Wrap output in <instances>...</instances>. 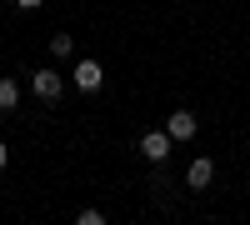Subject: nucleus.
<instances>
[{
	"instance_id": "3",
	"label": "nucleus",
	"mask_w": 250,
	"mask_h": 225,
	"mask_svg": "<svg viewBox=\"0 0 250 225\" xmlns=\"http://www.w3.org/2000/svg\"><path fill=\"white\" fill-rule=\"evenodd\" d=\"M210 180H215V165H210V155L190 160V170H185V185H190V190H205Z\"/></svg>"
},
{
	"instance_id": "5",
	"label": "nucleus",
	"mask_w": 250,
	"mask_h": 225,
	"mask_svg": "<svg viewBox=\"0 0 250 225\" xmlns=\"http://www.w3.org/2000/svg\"><path fill=\"white\" fill-rule=\"evenodd\" d=\"M30 90H35L40 100H50V105H55V100H60V75H55V70H35Z\"/></svg>"
},
{
	"instance_id": "8",
	"label": "nucleus",
	"mask_w": 250,
	"mask_h": 225,
	"mask_svg": "<svg viewBox=\"0 0 250 225\" xmlns=\"http://www.w3.org/2000/svg\"><path fill=\"white\" fill-rule=\"evenodd\" d=\"M75 225H105V210H80Z\"/></svg>"
},
{
	"instance_id": "7",
	"label": "nucleus",
	"mask_w": 250,
	"mask_h": 225,
	"mask_svg": "<svg viewBox=\"0 0 250 225\" xmlns=\"http://www.w3.org/2000/svg\"><path fill=\"white\" fill-rule=\"evenodd\" d=\"M50 55H75V40H70V35H55V40H50Z\"/></svg>"
},
{
	"instance_id": "1",
	"label": "nucleus",
	"mask_w": 250,
	"mask_h": 225,
	"mask_svg": "<svg viewBox=\"0 0 250 225\" xmlns=\"http://www.w3.org/2000/svg\"><path fill=\"white\" fill-rule=\"evenodd\" d=\"M75 85L85 95H95L100 85H105V65H100V60H80V65H75Z\"/></svg>"
},
{
	"instance_id": "4",
	"label": "nucleus",
	"mask_w": 250,
	"mask_h": 225,
	"mask_svg": "<svg viewBox=\"0 0 250 225\" xmlns=\"http://www.w3.org/2000/svg\"><path fill=\"white\" fill-rule=\"evenodd\" d=\"M165 130H170V140H195L200 130H195V115L190 110H175L170 120H165Z\"/></svg>"
},
{
	"instance_id": "9",
	"label": "nucleus",
	"mask_w": 250,
	"mask_h": 225,
	"mask_svg": "<svg viewBox=\"0 0 250 225\" xmlns=\"http://www.w3.org/2000/svg\"><path fill=\"white\" fill-rule=\"evenodd\" d=\"M45 0H15V10H40Z\"/></svg>"
},
{
	"instance_id": "6",
	"label": "nucleus",
	"mask_w": 250,
	"mask_h": 225,
	"mask_svg": "<svg viewBox=\"0 0 250 225\" xmlns=\"http://www.w3.org/2000/svg\"><path fill=\"white\" fill-rule=\"evenodd\" d=\"M15 100H20V85L10 75H0V110H15Z\"/></svg>"
},
{
	"instance_id": "10",
	"label": "nucleus",
	"mask_w": 250,
	"mask_h": 225,
	"mask_svg": "<svg viewBox=\"0 0 250 225\" xmlns=\"http://www.w3.org/2000/svg\"><path fill=\"white\" fill-rule=\"evenodd\" d=\"M10 165V145H5V140H0V170H5Z\"/></svg>"
},
{
	"instance_id": "2",
	"label": "nucleus",
	"mask_w": 250,
	"mask_h": 225,
	"mask_svg": "<svg viewBox=\"0 0 250 225\" xmlns=\"http://www.w3.org/2000/svg\"><path fill=\"white\" fill-rule=\"evenodd\" d=\"M170 145H175L170 130H145V135H140V155H145V160H165Z\"/></svg>"
}]
</instances>
